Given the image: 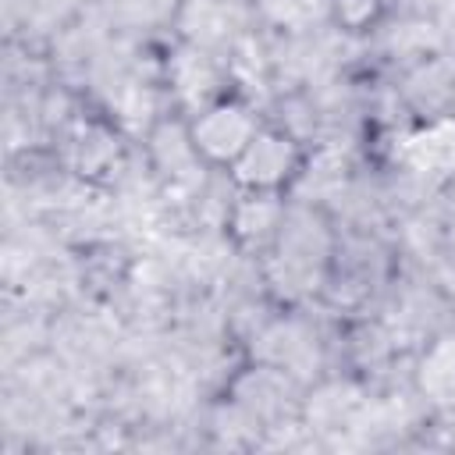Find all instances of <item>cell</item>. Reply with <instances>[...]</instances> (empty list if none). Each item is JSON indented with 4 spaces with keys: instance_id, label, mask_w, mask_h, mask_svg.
I'll return each instance as SVG.
<instances>
[{
    "instance_id": "1",
    "label": "cell",
    "mask_w": 455,
    "mask_h": 455,
    "mask_svg": "<svg viewBox=\"0 0 455 455\" xmlns=\"http://www.w3.org/2000/svg\"><path fill=\"white\" fill-rule=\"evenodd\" d=\"M196 149H203L213 160H235L245 153V146L256 139L252 121L245 117L242 107H213L196 121Z\"/></svg>"
},
{
    "instance_id": "2",
    "label": "cell",
    "mask_w": 455,
    "mask_h": 455,
    "mask_svg": "<svg viewBox=\"0 0 455 455\" xmlns=\"http://www.w3.org/2000/svg\"><path fill=\"white\" fill-rule=\"evenodd\" d=\"M288 167H291V146L281 135H256L238 156V178L256 188L274 185L281 174H288Z\"/></svg>"
}]
</instances>
